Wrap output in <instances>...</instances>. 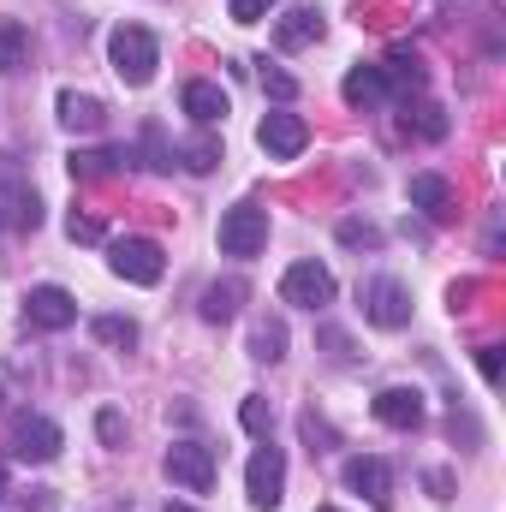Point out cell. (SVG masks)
<instances>
[{"label": "cell", "instance_id": "obj_3", "mask_svg": "<svg viewBox=\"0 0 506 512\" xmlns=\"http://www.w3.org/2000/svg\"><path fill=\"white\" fill-rule=\"evenodd\" d=\"M167 477H173L179 489H191V495H209V489H215V447H203V441H173V447H167Z\"/></svg>", "mask_w": 506, "mask_h": 512}, {"label": "cell", "instance_id": "obj_30", "mask_svg": "<svg viewBox=\"0 0 506 512\" xmlns=\"http://www.w3.org/2000/svg\"><path fill=\"white\" fill-rule=\"evenodd\" d=\"M298 429H304V441H310V453H328V447H334V429H328V423H322L316 411H304V417H298Z\"/></svg>", "mask_w": 506, "mask_h": 512}, {"label": "cell", "instance_id": "obj_8", "mask_svg": "<svg viewBox=\"0 0 506 512\" xmlns=\"http://www.w3.org/2000/svg\"><path fill=\"white\" fill-rule=\"evenodd\" d=\"M262 245H268V209L239 203V209L221 215V251L227 256H256Z\"/></svg>", "mask_w": 506, "mask_h": 512}, {"label": "cell", "instance_id": "obj_18", "mask_svg": "<svg viewBox=\"0 0 506 512\" xmlns=\"http://www.w3.org/2000/svg\"><path fill=\"white\" fill-rule=\"evenodd\" d=\"M60 126L66 131H102L108 126V108L96 102V96H78V90H60Z\"/></svg>", "mask_w": 506, "mask_h": 512}, {"label": "cell", "instance_id": "obj_28", "mask_svg": "<svg viewBox=\"0 0 506 512\" xmlns=\"http://www.w3.org/2000/svg\"><path fill=\"white\" fill-rule=\"evenodd\" d=\"M340 245H352V251H376L381 233L370 227V221H340Z\"/></svg>", "mask_w": 506, "mask_h": 512}, {"label": "cell", "instance_id": "obj_1", "mask_svg": "<svg viewBox=\"0 0 506 512\" xmlns=\"http://www.w3.org/2000/svg\"><path fill=\"white\" fill-rule=\"evenodd\" d=\"M108 60H114V72L126 78L131 90H143V84L155 78V66H161V48H155V36H149L143 24H120V30L108 36Z\"/></svg>", "mask_w": 506, "mask_h": 512}, {"label": "cell", "instance_id": "obj_14", "mask_svg": "<svg viewBox=\"0 0 506 512\" xmlns=\"http://www.w3.org/2000/svg\"><path fill=\"white\" fill-rule=\"evenodd\" d=\"M411 203H417L429 221H453V209H459V197H453V185H447L441 173H411Z\"/></svg>", "mask_w": 506, "mask_h": 512}, {"label": "cell", "instance_id": "obj_36", "mask_svg": "<svg viewBox=\"0 0 506 512\" xmlns=\"http://www.w3.org/2000/svg\"><path fill=\"white\" fill-rule=\"evenodd\" d=\"M0 495H6V459H0Z\"/></svg>", "mask_w": 506, "mask_h": 512}, {"label": "cell", "instance_id": "obj_2", "mask_svg": "<svg viewBox=\"0 0 506 512\" xmlns=\"http://www.w3.org/2000/svg\"><path fill=\"white\" fill-rule=\"evenodd\" d=\"M0 227L6 233H36L42 227V197L18 179L12 155H0Z\"/></svg>", "mask_w": 506, "mask_h": 512}, {"label": "cell", "instance_id": "obj_38", "mask_svg": "<svg viewBox=\"0 0 506 512\" xmlns=\"http://www.w3.org/2000/svg\"><path fill=\"white\" fill-rule=\"evenodd\" d=\"M316 512H340V507H316Z\"/></svg>", "mask_w": 506, "mask_h": 512}, {"label": "cell", "instance_id": "obj_23", "mask_svg": "<svg viewBox=\"0 0 506 512\" xmlns=\"http://www.w3.org/2000/svg\"><path fill=\"white\" fill-rule=\"evenodd\" d=\"M24 54H30V30L24 24H0V72H18L24 66Z\"/></svg>", "mask_w": 506, "mask_h": 512}, {"label": "cell", "instance_id": "obj_35", "mask_svg": "<svg viewBox=\"0 0 506 512\" xmlns=\"http://www.w3.org/2000/svg\"><path fill=\"white\" fill-rule=\"evenodd\" d=\"M465 298H477V280H459V286L447 292V304H453V310H465Z\"/></svg>", "mask_w": 506, "mask_h": 512}, {"label": "cell", "instance_id": "obj_10", "mask_svg": "<svg viewBox=\"0 0 506 512\" xmlns=\"http://www.w3.org/2000/svg\"><path fill=\"white\" fill-rule=\"evenodd\" d=\"M24 316H30V328H48V334H60V328H72V322H78V298H72L66 286H30V298H24Z\"/></svg>", "mask_w": 506, "mask_h": 512}, {"label": "cell", "instance_id": "obj_25", "mask_svg": "<svg viewBox=\"0 0 506 512\" xmlns=\"http://www.w3.org/2000/svg\"><path fill=\"white\" fill-rule=\"evenodd\" d=\"M179 161H185L191 173H215V167H221V143H215V137L203 131V137H191V143L179 149Z\"/></svg>", "mask_w": 506, "mask_h": 512}, {"label": "cell", "instance_id": "obj_26", "mask_svg": "<svg viewBox=\"0 0 506 512\" xmlns=\"http://www.w3.org/2000/svg\"><path fill=\"white\" fill-rule=\"evenodd\" d=\"M239 423H245V429H251L256 441H268V435H274V411H268V399H245V405H239Z\"/></svg>", "mask_w": 506, "mask_h": 512}, {"label": "cell", "instance_id": "obj_31", "mask_svg": "<svg viewBox=\"0 0 506 512\" xmlns=\"http://www.w3.org/2000/svg\"><path fill=\"white\" fill-rule=\"evenodd\" d=\"M417 126V137H447V114H441V108H435V102H423V108H417V120H405V131Z\"/></svg>", "mask_w": 506, "mask_h": 512}, {"label": "cell", "instance_id": "obj_37", "mask_svg": "<svg viewBox=\"0 0 506 512\" xmlns=\"http://www.w3.org/2000/svg\"><path fill=\"white\" fill-rule=\"evenodd\" d=\"M167 512H197V507H167Z\"/></svg>", "mask_w": 506, "mask_h": 512}, {"label": "cell", "instance_id": "obj_13", "mask_svg": "<svg viewBox=\"0 0 506 512\" xmlns=\"http://www.w3.org/2000/svg\"><path fill=\"white\" fill-rule=\"evenodd\" d=\"M376 423H387V429H423V393L417 387H381Z\"/></svg>", "mask_w": 506, "mask_h": 512}, {"label": "cell", "instance_id": "obj_33", "mask_svg": "<svg viewBox=\"0 0 506 512\" xmlns=\"http://www.w3.org/2000/svg\"><path fill=\"white\" fill-rule=\"evenodd\" d=\"M96 429H102V441H108V447H120V441H126V417H120V411H102V417H96Z\"/></svg>", "mask_w": 506, "mask_h": 512}, {"label": "cell", "instance_id": "obj_7", "mask_svg": "<svg viewBox=\"0 0 506 512\" xmlns=\"http://www.w3.org/2000/svg\"><path fill=\"white\" fill-rule=\"evenodd\" d=\"M245 495H251L256 512H274L280 495H286V459L274 447H256L251 465H245Z\"/></svg>", "mask_w": 506, "mask_h": 512}, {"label": "cell", "instance_id": "obj_22", "mask_svg": "<svg viewBox=\"0 0 506 512\" xmlns=\"http://www.w3.org/2000/svg\"><path fill=\"white\" fill-rule=\"evenodd\" d=\"M90 334H96L102 346H120V352L137 346V322H131V316H96V322H90Z\"/></svg>", "mask_w": 506, "mask_h": 512}, {"label": "cell", "instance_id": "obj_15", "mask_svg": "<svg viewBox=\"0 0 506 512\" xmlns=\"http://www.w3.org/2000/svg\"><path fill=\"white\" fill-rule=\"evenodd\" d=\"M322 36V12L316 6H298V12H286L280 24H274V48L280 54H298V48H310Z\"/></svg>", "mask_w": 506, "mask_h": 512}, {"label": "cell", "instance_id": "obj_16", "mask_svg": "<svg viewBox=\"0 0 506 512\" xmlns=\"http://www.w3.org/2000/svg\"><path fill=\"white\" fill-rule=\"evenodd\" d=\"M340 96H346V108H381L387 102V72L381 66H352Z\"/></svg>", "mask_w": 506, "mask_h": 512}, {"label": "cell", "instance_id": "obj_5", "mask_svg": "<svg viewBox=\"0 0 506 512\" xmlns=\"http://www.w3.org/2000/svg\"><path fill=\"white\" fill-rule=\"evenodd\" d=\"M280 298L298 304V310H322V304H334V274L322 262H292L280 274Z\"/></svg>", "mask_w": 506, "mask_h": 512}, {"label": "cell", "instance_id": "obj_32", "mask_svg": "<svg viewBox=\"0 0 506 512\" xmlns=\"http://www.w3.org/2000/svg\"><path fill=\"white\" fill-rule=\"evenodd\" d=\"M227 12H233L239 24H262V18L274 12V0H227Z\"/></svg>", "mask_w": 506, "mask_h": 512}, {"label": "cell", "instance_id": "obj_11", "mask_svg": "<svg viewBox=\"0 0 506 512\" xmlns=\"http://www.w3.org/2000/svg\"><path fill=\"white\" fill-rule=\"evenodd\" d=\"M346 489H352V495H364L376 512H387V507H393V471H387V459H376V453L346 459Z\"/></svg>", "mask_w": 506, "mask_h": 512}, {"label": "cell", "instance_id": "obj_21", "mask_svg": "<svg viewBox=\"0 0 506 512\" xmlns=\"http://www.w3.org/2000/svg\"><path fill=\"white\" fill-rule=\"evenodd\" d=\"M381 72H387V90H393V84H399V90H423V60H417L411 48H393Z\"/></svg>", "mask_w": 506, "mask_h": 512}, {"label": "cell", "instance_id": "obj_19", "mask_svg": "<svg viewBox=\"0 0 506 512\" xmlns=\"http://www.w3.org/2000/svg\"><path fill=\"white\" fill-rule=\"evenodd\" d=\"M72 179H108V173H120L131 167V149H72Z\"/></svg>", "mask_w": 506, "mask_h": 512}, {"label": "cell", "instance_id": "obj_12", "mask_svg": "<svg viewBox=\"0 0 506 512\" xmlns=\"http://www.w3.org/2000/svg\"><path fill=\"white\" fill-rule=\"evenodd\" d=\"M256 143H262L274 161H298L304 143H310V126H304L298 114H268V120L256 126Z\"/></svg>", "mask_w": 506, "mask_h": 512}, {"label": "cell", "instance_id": "obj_29", "mask_svg": "<svg viewBox=\"0 0 506 512\" xmlns=\"http://www.w3.org/2000/svg\"><path fill=\"white\" fill-rule=\"evenodd\" d=\"M66 239H72V245H96V239H102V221L72 209V215H66Z\"/></svg>", "mask_w": 506, "mask_h": 512}, {"label": "cell", "instance_id": "obj_17", "mask_svg": "<svg viewBox=\"0 0 506 512\" xmlns=\"http://www.w3.org/2000/svg\"><path fill=\"white\" fill-rule=\"evenodd\" d=\"M179 108L197 120V126H215V120H227V90L221 84H185V96H179Z\"/></svg>", "mask_w": 506, "mask_h": 512}, {"label": "cell", "instance_id": "obj_9", "mask_svg": "<svg viewBox=\"0 0 506 512\" xmlns=\"http://www.w3.org/2000/svg\"><path fill=\"white\" fill-rule=\"evenodd\" d=\"M358 304H364V322H376V328H405L411 322V292L399 280H364Z\"/></svg>", "mask_w": 506, "mask_h": 512}, {"label": "cell", "instance_id": "obj_20", "mask_svg": "<svg viewBox=\"0 0 506 512\" xmlns=\"http://www.w3.org/2000/svg\"><path fill=\"white\" fill-rule=\"evenodd\" d=\"M239 298H245V286H239V280H215V286L203 292L197 316H203V322H233V316H239Z\"/></svg>", "mask_w": 506, "mask_h": 512}, {"label": "cell", "instance_id": "obj_6", "mask_svg": "<svg viewBox=\"0 0 506 512\" xmlns=\"http://www.w3.org/2000/svg\"><path fill=\"white\" fill-rule=\"evenodd\" d=\"M60 447H66V435H60V423H54V417L24 411V417L12 423V453H18V459L48 465V459H60Z\"/></svg>", "mask_w": 506, "mask_h": 512}, {"label": "cell", "instance_id": "obj_27", "mask_svg": "<svg viewBox=\"0 0 506 512\" xmlns=\"http://www.w3.org/2000/svg\"><path fill=\"white\" fill-rule=\"evenodd\" d=\"M256 78H262V90H268L274 102H292V96H298V78H292V72H280V66H268V60H262V72H256Z\"/></svg>", "mask_w": 506, "mask_h": 512}, {"label": "cell", "instance_id": "obj_4", "mask_svg": "<svg viewBox=\"0 0 506 512\" xmlns=\"http://www.w3.org/2000/svg\"><path fill=\"white\" fill-rule=\"evenodd\" d=\"M108 268L131 280V286H155L161 280V268H167V256L155 239H114V251H108Z\"/></svg>", "mask_w": 506, "mask_h": 512}, {"label": "cell", "instance_id": "obj_39", "mask_svg": "<svg viewBox=\"0 0 506 512\" xmlns=\"http://www.w3.org/2000/svg\"><path fill=\"white\" fill-rule=\"evenodd\" d=\"M0 399H6V393H0Z\"/></svg>", "mask_w": 506, "mask_h": 512}, {"label": "cell", "instance_id": "obj_24", "mask_svg": "<svg viewBox=\"0 0 506 512\" xmlns=\"http://www.w3.org/2000/svg\"><path fill=\"white\" fill-rule=\"evenodd\" d=\"M251 358H262V364H280V358H286V328H280V322H256Z\"/></svg>", "mask_w": 506, "mask_h": 512}, {"label": "cell", "instance_id": "obj_34", "mask_svg": "<svg viewBox=\"0 0 506 512\" xmlns=\"http://www.w3.org/2000/svg\"><path fill=\"white\" fill-rule=\"evenodd\" d=\"M477 370H483L489 382H501V346H477Z\"/></svg>", "mask_w": 506, "mask_h": 512}]
</instances>
